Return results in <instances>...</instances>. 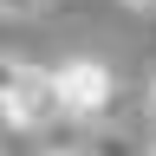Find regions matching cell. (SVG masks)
I'll return each instance as SVG.
<instances>
[{"label": "cell", "instance_id": "obj_2", "mask_svg": "<svg viewBox=\"0 0 156 156\" xmlns=\"http://www.w3.org/2000/svg\"><path fill=\"white\" fill-rule=\"evenodd\" d=\"M52 72V91H58V111H65V124H98V117H111L117 104V72L104 58L78 52V58H58Z\"/></svg>", "mask_w": 156, "mask_h": 156}, {"label": "cell", "instance_id": "obj_7", "mask_svg": "<svg viewBox=\"0 0 156 156\" xmlns=\"http://www.w3.org/2000/svg\"><path fill=\"white\" fill-rule=\"evenodd\" d=\"M0 156H20V150H13V143H7V150H0Z\"/></svg>", "mask_w": 156, "mask_h": 156}, {"label": "cell", "instance_id": "obj_1", "mask_svg": "<svg viewBox=\"0 0 156 156\" xmlns=\"http://www.w3.org/2000/svg\"><path fill=\"white\" fill-rule=\"evenodd\" d=\"M0 104H7V117H13L20 136H46V130L65 124L58 91H52V72L26 65V58H7V52H0Z\"/></svg>", "mask_w": 156, "mask_h": 156}, {"label": "cell", "instance_id": "obj_4", "mask_svg": "<svg viewBox=\"0 0 156 156\" xmlns=\"http://www.w3.org/2000/svg\"><path fill=\"white\" fill-rule=\"evenodd\" d=\"M13 136H20V130H13V117H7V104H0V150H7Z\"/></svg>", "mask_w": 156, "mask_h": 156}, {"label": "cell", "instance_id": "obj_5", "mask_svg": "<svg viewBox=\"0 0 156 156\" xmlns=\"http://www.w3.org/2000/svg\"><path fill=\"white\" fill-rule=\"evenodd\" d=\"M150 117H156V78H150Z\"/></svg>", "mask_w": 156, "mask_h": 156}, {"label": "cell", "instance_id": "obj_6", "mask_svg": "<svg viewBox=\"0 0 156 156\" xmlns=\"http://www.w3.org/2000/svg\"><path fill=\"white\" fill-rule=\"evenodd\" d=\"M130 7H156V0H130Z\"/></svg>", "mask_w": 156, "mask_h": 156}, {"label": "cell", "instance_id": "obj_3", "mask_svg": "<svg viewBox=\"0 0 156 156\" xmlns=\"http://www.w3.org/2000/svg\"><path fill=\"white\" fill-rule=\"evenodd\" d=\"M46 0H0V20H33Z\"/></svg>", "mask_w": 156, "mask_h": 156}]
</instances>
